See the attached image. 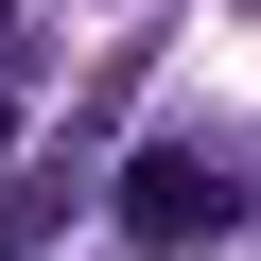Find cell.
I'll list each match as a JSON object with an SVG mask.
<instances>
[{"label": "cell", "mask_w": 261, "mask_h": 261, "mask_svg": "<svg viewBox=\"0 0 261 261\" xmlns=\"http://www.w3.org/2000/svg\"><path fill=\"white\" fill-rule=\"evenodd\" d=\"M35 244H53V174H35V192H0V261H35Z\"/></svg>", "instance_id": "obj_2"}, {"label": "cell", "mask_w": 261, "mask_h": 261, "mask_svg": "<svg viewBox=\"0 0 261 261\" xmlns=\"http://www.w3.org/2000/svg\"><path fill=\"white\" fill-rule=\"evenodd\" d=\"M244 226V174L226 157H140L122 174V244H226Z\"/></svg>", "instance_id": "obj_1"}]
</instances>
